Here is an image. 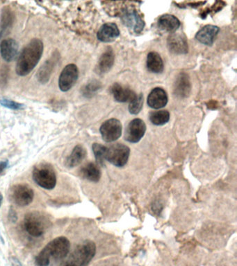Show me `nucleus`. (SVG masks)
<instances>
[{
    "mask_svg": "<svg viewBox=\"0 0 237 266\" xmlns=\"http://www.w3.org/2000/svg\"><path fill=\"white\" fill-rule=\"evenodd\" d=\"M70 249V242L66 237H57L49 242L36 256V265L53 266L66 257Z\"/></svg>",
    "mask_w": 237,
    "mask_h": 266,
    "instance_id": "f257e3e1",
    "label": "nucleus"
},
{
    "mask_svg": "<svg viewBox=\"0 0 237 266\" xmlns=\"http://www.w3.org/2000/svg\"><path fill=\"white\" fill-rule=\"evenodd\" d=\"M43 53V42L37 39L31 41L18 57L16 67V73L21 77L28 75L39 63Z\"/></svg>",
    "mask_w": 237,
    "mask_h": 266,
    "instance_id": "f03ea898",
    "label": "nucleus"
},
{
    "mask_svg": "<svg viewBox=\"0 0 237 266\" xmlns=\"http://www.w3.org/2000/svg\"><path fill=\"white\" fill-rule=\"evenodd\" d=\"M96 253V245L91 240L81 242L60 266H87Z\"/></svg>",
    "mask_w": 237,
    "mask_h": 266,
    "instance_id": "7ed1b4c3",
    "label": "nucleus"
},
{
    "mask_svg": "<svg viewBox=\"0 0 237 266\" xmlns=\"http://www.w3.org/2000/svg\"><path fill=\"white\" fill-rule=\"evenodd\" d=\"M23 225L25 230L30 236H42L50 226V220L44 213L38 211H31L25 215Z\"/></svg>",
    "mask_w": 237,
    "mask_h": 266,
    "instance_id": "20e7f679",
    "label": "nucleus"
},
{
    "mask_svg": "<svg viewBox=\"0 0 237 266\" xmlns=\"http://www.w3.org/2000/svg\"><path fill=\"white\" fill-rule=\"evenodd\" d=\"M33 180L38 185L47 190L53 189L57 184V176L51 166H36L32 173Z\"/></svg>",
    "mask_w": 237,
    "mask_h": 266,
    "instance_id": "39448f33",
    "label": "nucleus"
},
{
    "mask_svg": "<svg viewBox=\"0 0 237 266\" xmlns=\"http://www.w3.org/2000/svg\"><path fill=\"white\" fill-rule=\"evenodd\" d=\"M121 20L126 27L136 34H140L144 30L145 23L134 6H125L121 9Z\"/></svg>",
    "mask_w": 237,
    "mask_h": 266,
    "instance_id": "423d86ee",
    "label": "nucleus"
},
{
    "mask_svg": "<svg viewBox=\"0 0 237 266\" xmlns=\"http://www.w3.org/2000/svg\"><path fill=\"white\" fill-rule=\"evenodd\" d=\"M9 198L20 207H26L33 201L34 192L33 189L27 184H15L9 191Z\"/></svg>",
    "mask_w": 237,
    "mask_h": 266,
    "instance_id": "0eeeda50",
    "label": "nucleus"
},
{
    "mask_svg": "<svg viewBox=\"0 0 237 266\" xmlns=\"http://www.w3.org/2000/svg\"><path fill=\"white\" fill-rule=\"evenodd\" d=\"M130 155V149L128 146L115 144L107 147L106 160L117 167H123L128 163Z\"/></svg>",
    "mask_w": 237,
    "mask_h": 266,
    "instance_id": "6e6552de",
    "label": "nucleus"
},
{
    "mask_svg": "<svg viewBox=\"0 0 237 266\" xmlns=\"http://www.w3.org/2000/svg\"><path fill=\"white\" fill-rule=\"evenodd\" d=\"M99 131L104 142H115L122 135V124L116 119H110L103 123Z\"/></svg>",
    "mask_w": 237,
    "mask_h": 266,
    "instance_id": "1a4fd4ad",
    "label": "nucleus"
},
{
    "mask_svg": "<svg viewBox=\"0 0 237 266\" xmlns=\"http://www.w3.org/2000/svg\"><path fill=\"white\" fill-rule=\"evenodd\" d=\"M79 77L78 68L75 64L66 65L61 72L59 79V86L61 91L67 92L72 88Z\"/></svg>",
    "mask_w": 237,
    "mask_h": 266,
    "instance_id": "9d476101",
    "label": "nucleus"
},
{
    "mask_svg": "<svg viewBox=\"0 0 237 266\" xmlns=\"http://www.w3.org/2000/svg\"><path fill=\"white\" fill-rule=\"evenodd\" d=\"M146 131V125L141 119H133L126 128L125 139L130 143L139 142L144 137Z\"/></svg>",
    "mask_w": 237,
    "mask_h": 266,
    "instance_id": "9b49d317",
    "label": "nucleus"
},
{
    "mask_svg": "<svg viewBox=\"0 0 237 266\" xmlns=\"http://www.w3.org/2000/svg\"><path fill=\"white\" fill-rule=\"evenodd\" d=\"M168 48L171 53L181 55L188 52V43L185 36L179 33H173L168 38Z\"/></svg>",
    "mask_w": 237,
    "mask_h": 266,
    "instance_id": "f8f14e48",
    "label": "nucleus"
},
{
    "mask_svg": "<svg viewBox=\"0 0 237 266\" xmlns=\"http://www.w3.org/2000/svg\"><path fill=\"white\" fill-rule=\"evenodd\" d=\"M59 54L57 52L52 54L48 61H45L37 72V79L40 83L45 84L50 80L52 72L59 60Z\"/></svg>",
    "mask_w": 237,
    "mask_h": 266,
    "instance_id": "ddd939ff",
    "label": "nucleus"
},
{
    "mask_svg": "<svg viewBox=\"0 0 237 266\" xmlns=\"http://www.w3.org/2000/svg\"><path fill=\"white\" fill-rule=\"evenodd\" d=\"M191 85L189 76L184 72L179 74L175 79L173 87L175 95L180 98L187 97L191 92Z\"/></svg>",
    "mask_w": 237,
    "mask_h": 266,
    "instance_id": "4468645a",
    "label": "nucleus"
},
{
    "mask_svg": "<svg viewBox=\"0 0 237 266\" xmlns=\"http://www.w3.org/2000/svg\"><path fill=\"white\" fill-rule=\"evenodd\" d=\"M18 44L14 39L3 40L0 43V54L7 62H12L17 57Z\"/></svg>",
    "mask_w": 237,
    "mask_h": 266,
    "instance_id": "2eb2a0df",
    "label": "nucleus"
},
{
    "mask_svg": "<svg viewBox=\"0 0 237 266\" xmlns=\"http://www.w3.org/2000/svg\"><path fill=\"white\" fill-rule=\"evenodd\" d=\"M168 96L165 90L160 88L153 89L148 97V104L154 109H160L168 104Z\"/></svg>",
    "mask_w": 237,
    "mask_h": 266,
    "instance_id": "dca6fc26",
    "label": "nucleus"
},
{
    "mask_svg": "<svg viewBox=\"0 0 237 266\" xmlns=\"http://www.w3.org/2000/svg\"><path fill=\"white\" fill-rule=\"evenodd\" d=\"M120 36V31L115 23H106L103 25L97 32V37L103 43H110L115 41Z\"/></svg>",
    "mask_w": 237,
    "mask_h": 266,
    "instance_id": "f3484780",
    "label": "nucleus"
},
{
    "mask_svg": "<svg viewBox=\"0 0 237 266\" xmlns=\"http://www.w3.org/2000/svg\"><path fill=\"white\" fill-rule=\"evenodd\" d=\"M219 31L220 29L214 25H206L197 33L195 39L202 44L211 46Z\"/></svg>",
    "mask_w": 237,
    "mask_h": 266,
    "instance_id": "a211bd4d",
    "label": "nucleus"
},
{
    "mask_svg": "<svg viewBox=\"0 0 237 266\" xmlns=\"http://www.w3.org/2000/svg\"><path fill=\"white\" fill-rule=\"evenodd\" d=\"M111 93L117 102H130L135 97L136 94L130 89L121 86L118 83H115L111 88Z\"/></svg>",
    "mask_w": 237,
    "mask_h": 266,
    "instance_id": "6ab92c4d",
    "label": "nucleus"
},
{
    "mask_svg": "<svg viewBox=\"0 0 237 266\" xmlns=\"http://www.w3.org/2000/svg\"><path fill=\"white\" fill-rule=\"evenodd\" d=\"M158 27L164 32L175 33L180 27V22L175 16L165 14L159 18Z\"/></svg>",
    "mask_w": 237,
    "mask_h": 266,
    "instance_id": "aec40b11",
    "label": "nucleus"
},
{
    "mask_svg": "<svg viewBox=\"0 0 237 266\" xmlns=\"http://www.w3.org/2000/svg\"><path fill=\"white\" fill-rule=\"evenodd\" d=\"M80 175L90 182H97L100 180L101 171L97 164L90 162L81 168Z\"/></svg>",
    "mask_w": 237,
    "mask_h": 266,
    "instance_id": "412c9836",
    "label": "nucleus"
},
{
    "mask_svg": "<svg viewBox=\"0 0 237 266\" xmlns=\"http://www.w3.org/2000/svg\"><path fill=\"white\" fill-rule=\"evenodd\" d=\"M115 56L113 50L108 48L105 51L104 54L101 56L100 59L97 65V71L99 73H106L111 70L113 64H114Z\"/></svg>",
    "mask_w": 237,
    "mask_h": 266,
    "instance_id": "4be33fe9",
    "label": "nucleus"
},
{
    "mask_svg": "<svg viewBox=\"0 0 237 266\" xmlns=\"http://www.w3.org/2000/svg\"><path fill=\"white\" fill-rule=\"evenodd\" d=\"M86 156V151L84 146L77 145L72 150L66 161V165L70 168L79 165Z\"/></svg>",
    "mask_w": 237,
    "mask_h": 266,
    "instance_id": "5701e85b",
    "label": "nucleus"
},
{
    "mask_svg": "<svg viewBox=\"0 0 237 266\" xmlns=\"http://www.w3.org/2000/svg\"><path fill=\"white\" fill-rule=\"evenodd\" d=\"M147 68L153 73L159 74L164 71V65L161 56L155 52H150L147 57Z\"/></svg>",
    "mask_w": 237,
    "mask_h": 266,
    "instance_id": "b1692460",
    "label": "nucleus"
},
{
    "mask_svg": "<svg viewBox=\"0 0 237 266\" xmlns=\"http://www.w3.org/2000/svg\"><path fill=\"white\" fill-rule=\"evenodd\" d=\"M14 14L9 7H5L2 12L1 23H0V39L4 34H6L9 29L12 26L14 22Z\"/></svg>",
    "mask_w": 237,
    "mask_h": 266,
    "instance_id": "393cba45",
    "label": "nucleus"
},
{
    "mask_svg": "<svg viewBox=\"0 0 237 266\" xmlns=\"http://www.w3.org/2000/svg\"><path fill=\"white\" fill-rule=\"evenodd\" d=\"M150 120L155 126H163L170 120V113L167 110H159L150 114Z\"/></svg>",
    "mask_w": 237,
    "mask_h": 266,
    "instance_id": "a878e982",
    "label": "nucleus"
},
{
    "mask_svg": "<svg viewBox=\"0 0 237 266\" xmlns=\"http://www.w3.org/2000/svg\"><path fill=\"white\" fill-rule=\"evenodd\" d=\"M94 155H95V160L97 161V164L100 166L105 165L106 161V153H107V147L103 146L100 144H95L92 146Z\"/></svg>",
    "mask_w": 237,
    "mask_h": 266,
    "instance_id": "bb28decb",
    "label": "nucleus"
},
{
    "mask_svg": "<svg viewBox=\"0 0 237 266\" xmlns=\"http://www.w3.org/2000/svg\"><path fill=\"white\" fill-rule=\"evenodd\" d=\"M102 88V84L99 81L97 80H93L88 83L81 90L82 95L86 98H90L93 97L95 94L98 92L99 90Z\"/></svg>",
    "mask_w": 237,
    "mask_h": 266,
    "instance_id": "cd10ccee",
    "label": "nucleus"
},
{
    "mask_svg": "<svg viewBox=\"0 0 237 266\" xmlns=\"http://www.w3.org/2000/svg\"><path fill=\"white\" fill-rule=\"evenodd\" d=\"M143 105H144V97L142 94L136 95L134 99L130 102V113L132 115H138L142 110Z\"/></svg>",
    "mask_w": 237,
    "mask_h": 266,
    "instance_id": "c85d7f7f",
    "label": "nucleus"
},
{
    "mask_svg": "<svg viewBox=\"0 0 237 266\" xmlns=\"http://www.w3.org/2000/svg\"><path fill=\"white\" fill-rule=\"evenodd\" d=\"M0 104L5 108H9L12 110H22L25 108V105L16 102V101L10 100L8 99H0Z\"/></svg>",
    "mask_w": 237,
    "mask_h": 266,
    "instance_id": "c756f323",
    "label": "nucleus"
},
{
    "mask_svg": "<svg viewBox=\"0 0 237 266\" xmlns=\"http://www.w3.org/2000/svg\"><path fill=\"white\" fill-rule=\"evenodd\" d=\"M9 218L13 222H16V220H17V213L13 208H11L10 210H9Z\"/></svg>",
    "mask_w": 237,
    "mask_h": 266,
    "instance_id": "7c9ffc66",
    "label": "nucleus"
},
{
    "mask_svg": "<svg viewBox=\"0 0 237 266\" xmlns=\"http://www.w3.org/2000/svg\"><path fill=\"white\" fill-rule=\"evenodd\" d=\"M10 262L11 264H12V266H23V264L21 263V262L17 258L14 257V256L11 257Z\"/></svg>",
    "mask_w": 237,
    "mask_h": 266,
    "instance_id": "2f4dec72",
    "label": "nucleus"
},
{
    "mask_svg": "<svg viewBox=\"0 0 237 266\" xmlns=\"http://www.w3.org/2000/svg\"><path fill=\"white\" fill-rule=\"evenodd\" d=\"M7 166H8V161L0 162V174L7 169Z\"/></svg>",
    "mask_w": 237,
    "mask_h": 266,
    "instance_id": "473e14b6",
    "label": "nucleus"
},
{
    "mask_svg": "<svg viewBox=\"0 0 237 266\" xmlns=\"http://www.w3.org/2000/svg\"><path fill=\"white\" fill-rule=\"evenodd\" d=\"M3 195L1 193H0V207H1L2 204H3Z\"/></svg>",
    "mask_w": 237,
    "mask_h": 266,
    "instance_id": "72a5a7b5",
    "label": "nucleus"
}]
</instances>
